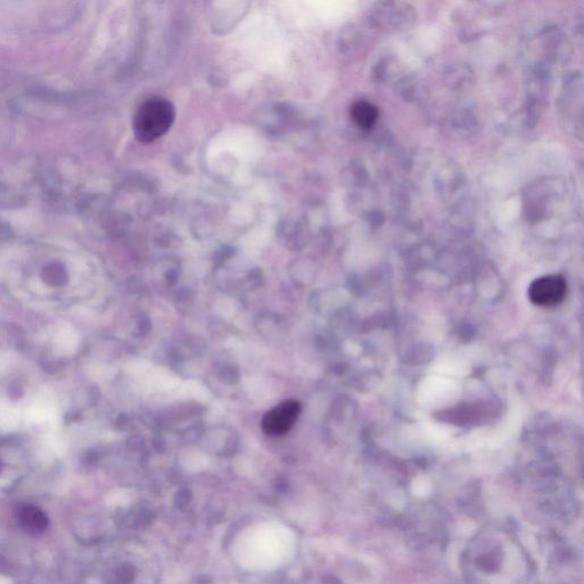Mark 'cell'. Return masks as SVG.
Returning a JSON list of instances; mask_svg holds the SVG:
<instances>
[{
	"label": "cell",
	"mask_w": 584,
	"mask_h": 584,
	"mask_svg": "<svg viewBox=\"0 0 584 584\" xmlns=\"http://www.w3.org/2000/svg\"><path fill=\"white\" fill-rule=\"evenodd\" d=\"M350 115L355 124L363 131H369L375 126L378 119L379 111L377 106L368 101H357L350 109Z\"/></svg>",
	"instance_id": "cell-5"
},
{
	"label": "cell",
	"mask_w": 584,
	"mask_h": 584,
	"mask_svg": "<svg viewBox=\"0 0 584 584\" xmlns=\"http://www.w3.org/2000/svg\"><path fill=\"white\" fill-rule=\"evenodd\" d=\"M55 415V408L48 396L44 395L37 398L29 408V417L36 422H45L50 420Z\"/></svg>",
	"instance_id": "cell-6"
},
{
	"label": "cell",
	"mask_w": 584,
	"mask_h": 584,
	"mask_svg": "<svg viewBox=\"0 0 584 584\" xmlns=\"http://www.w3.org/2000/svg\"><path fill=\"white\" fill-rule=\"evenodd\" d=\"M301 406L298 402L287 401L272 408L265 415L261 426L265 433L280 436L290 431L301 415Z\"/></svg>",
	"instance_id": "cell-3"
},
{
	"label": "cell",
	"mask_w": 584,
	"mask_h": 584,
	"mask_svg": "<svg viewBox=\"0 0 584 584\" xmlns=\"http://www.w3.org/2000/svg\"><path fill=\"white\" fill-rule=\"evenodd\" d=\"M56 345H57L59 352H64V354L73 352L78 345V337L72 330H61L56 337Z\"/></svg>",
	"instance_id": "cell-7"
},
{
	"label": "cell",
	"mask_w": 584,
	"mask_h": 584,
	"mask_svg": "<svg viewBox=\"0 0 584 584\" xmlns=\"http://www.w3.org/2000/svg\"><path fill=\"white\" fill-rule=\"evenodd\" d=\"M176 110L166 98L152 97L138 108L133 129L140 143H152L170 131L175 122Z\"/></svg>",
	"instance_id": "cell-1"
},
{
	"label": "cell",
	"mask_w": 584,
	"mask_h": 584,
	"mask_svg": "<svg viewBox=\"0 0 584 584\" xmlns=\"http://www.w3.org/2000/svg\"><path fill=\"white\" fill-rule=\"evenodd\" d=\"M17 519L21 527L33 536L41 534L48 527V517L38 507H22L17 513Z\"/></svg>",
	"instance_id": "cell-4"
},
{
	"label": "cell",
	"mask_w": 584,
	"mask_h": 584,
	"mask_svg": "<svg viewBox=\"0 0 584 584\" xmlns=\"http://www.w3.org/2000/svg\"><path fill=\"white\" fill-rule=\"evenodd\" d=\"M19 418L17 412L8 405H5L0 402V427L5 429H13L17 427Z\"/></svg>",
	"instance_id": "cell-8"
},
{
	"label": "cell",
	"mask_w": 584,
	"mask_h": 584,
	"mask_svg": "<svg viewBox=\"0 0 584 584\" xmlns=\"http://www.w3.org/2000/svg\"><path fill=\"white\" fill-rule=\"evenodd\" d=\"M567 294V283L561 275H545L533 281L529 296L533 304L540 307H555L564 301Z\"/></svg>",
	"instance_id": "cell-2"
}]
</instances>
